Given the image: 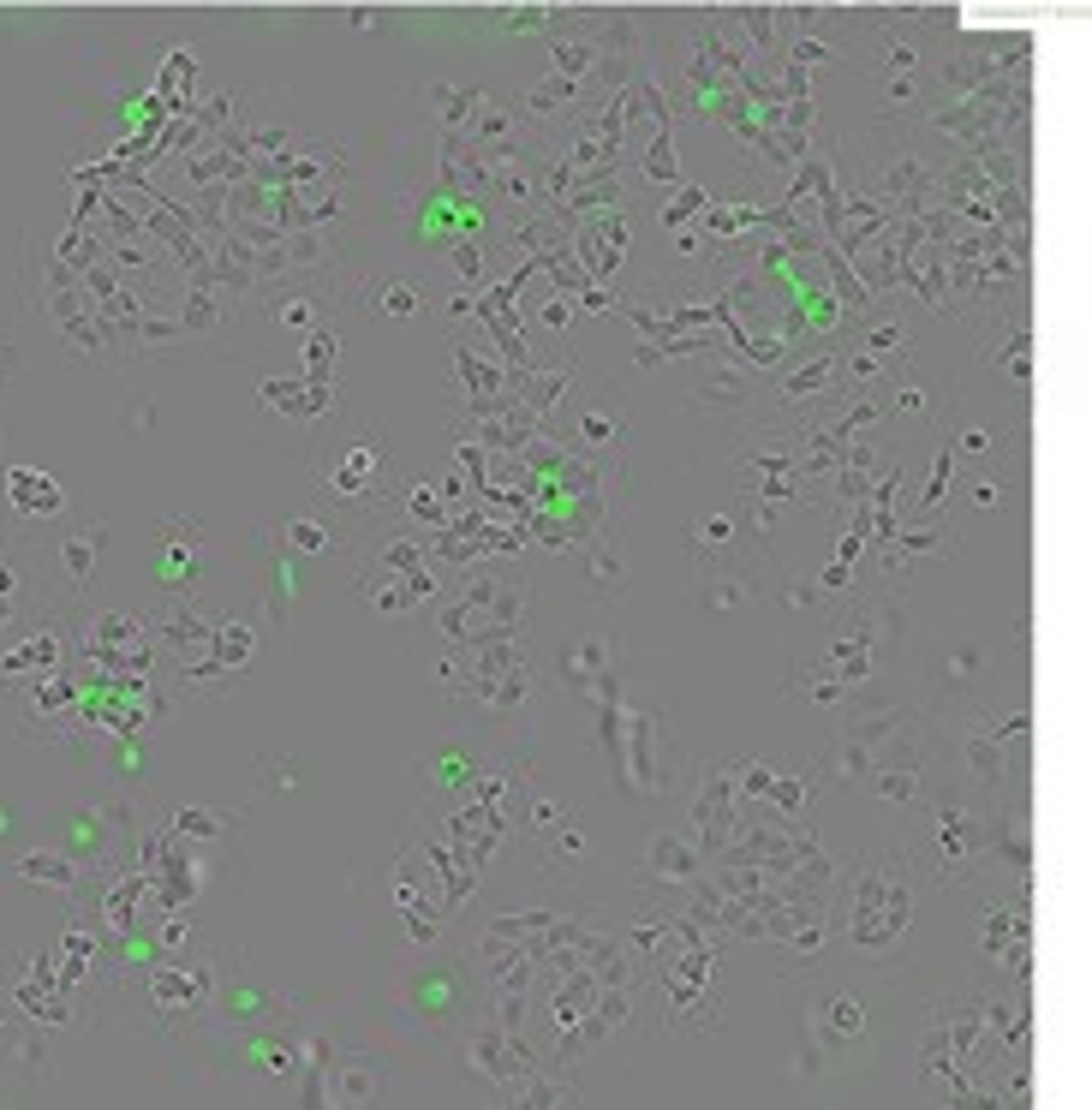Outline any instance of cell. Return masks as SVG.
Masks as SVG:
<instances>
[{"instance_id":"d4e9b609","label":"cell","mask_w":1092,"mask_h":1110,"mask_svg":"<svg viewBox=\"0 0 1092 1110\" xmlns=\"http://www.w3.org/2000/svg\"><path fill=\"white\" fill-rule=\"evenodd\" d=\"M287 543H293V550H329V532H323L316 519H293V526H287Z\"/></svg>"},{"instance_id":"277c9868","label":"cell","mask_w":1092,"mask_h":1110,"mask_svg":"<svg viewBox=\"0 0 1092 1110\" xmlns=\"http://www.w3.org/2000/svg\"><path fill=\"white\" fill-rule=\"evenodd\" d=\"M454 376L466 383V412H490L496 400L514 394V370L496 358H478L472 347H454Z\"/></svg>"},{"instance_id":"3957f363","label":"cell","mask_w":1092,"mask_h":1110,"mask_svg":"<svg viewBox=\"0 0 1092 1110\" xmlns=\"http://www.w3.org/2000/svg\"><path fill=\"white\" fill-rule=\"evenodd\" d=\"M693 824H699V836H704V854H728V842H735V770L717 764V770L704 777Z\"/></svg>"},{"instance_id":"1f68e13d","label":"cell","mask_w":1092,"mask_h":1110,"mask_svg":"<svg viewBox=\"0 0 1092 1110\" xmlns=\"http://www.w3.org/2000/svg\"><path fill=\"white\" fill-rule=\"evenodd\" d=\"M460 275H466V281L478 275V251H472V245H460Z\"/></svg>"},{"instance_id":"5b68a950","label":"cell","mask_w":1092,"mask_h":1110,"mask_svg":"<svg viewBox=\"0 0 1092 1110\" xmlns=\"http://www.w3.org/2000/svg\"><path fill=\"white\" fill-rule=\"evenodd\" d=\"M615 759L627 764L633 788H663V770H657V717L651 711H627V740Z\"/></svg>"},{"instance_id":"52a82bcc","label":"cell","mask_w":1092,"mask_h":1110,"mask_svg":"<svg viewBox=\"0 0 1092 1110\" xmlns=\"http://www.w3.org/2000/svg\"><path fill=\"white\" fill-rule=\"evenodd\" d=\"M341 501H371L383 484H376V448H347L341 454V466H334L329 478H323Z\"/></svg>"},{"instance_id":"7402d4cb","label":"cell","mask_w":1092,"mask_h":1110,"mask_svg":"<svg viewBox=\"0 0 1092 1110\" xmlns=\"http://www.w3.org/2000/svg\"><path fill=\"white\" fill-rule=\"evenodd\" d=\"M830 1027L860 1033V1009H853V998H824V1033H830Z\"/></svg>"},{"instance_id":"6da1fadb","label":"cell","mask_w":1092,"mask_h":1110,"mask_svg":"<svg viewBox=\"0 0 1092 1110\" xmlns=\"http://www.w3.org/2000/svg\"><path fill=\"white\" fill-rule=\"evenodd\" d=\"M902 920H907V889L884 884L878 871H866L860 889H853V944L860 949H884L889 938L902 931Z\"/></svg>"},{"instance_id":"9a60e30c","label":"cell","mask_w":1092,"mask_h":1110,"mask_svg":"<svg viewBox=\"0 0 1092 1110\" xmlns=\"http://www.w3.org/2000/svg\"><path fill=\"white\" fill-rule=\"evenodd\" d=\"M6 496H13L19 514H55L60 508V490L42 478V472H13V478H6Z\"/></svg>"},{"instance_id":"8fae6325","label":"cell","mask_w":1092,"mask_h":1110,"mask_svg":"<svg viewBox=\"0 0 1092 1110\" xmlns=\"http://www.w3.org/2000/svg\"><path fill=\"white\" fill-rule=\"evenodd\" d=\"M579 258H585V269H592L597 281L610 275L615 263H621V222H603V227H585V233H579Z\"/></svg>"},{"instance_id":"9c48e42d","label":"cell","mask_w":1092,"mask_h":1110,"mask_svg":"<svg viewBox=\"0 0 1092 1110\" xmlns=\"http://www.w3.org/2000/svg\"><path fill=\"white\" fill-rule=\"evenodd\" d=\"M651 871L657 878H668V884H693L699 878V848L686 842V836H657V848H651Z\"/></svg>"},{"instance_id":"603a6c76","label":"cell","mask_w":1092,"mask_h":1110,"mask_svg":"<svg viewBox=\"0 0 1092 1110\" xmlns=\"http://www.w3.org/2000/svg\"><path fill=\"white\" fill-rule=\"evenodd\" d=\"M281 323H287V329H316V323H323V305H316V299H287V305H281Z\"/></svg>"},{"instance_id":"4316f807","label":"cell","mask_w":1092,"mask_h":1110,"mask_svg":"<svg viewBox=\"0 0 1092 1110\" xmlns=\"http://www.w3.org/2000/svg\"><path fill=\"white\" fill-rule=\"evenodd\" d=\"M66 561H73V574H78V579L90 574V561H96V532H90V537H73V543H66Z\"/></svg>"},{"instance_id":"ac0fdd59","label":"cell","mask_w":1092,"mask_h":1110,"mask_svg":"<svg viewBox=\"0 0 1092 1110\" xmlns=\"http://www.w3.org/2000/svg\"><path fill=\"white\" fill-rule=\"evenodd\" d=\"M407 514L418 519V526H448V490L442 496H436V490H430V484H418V490H407Z\"/></svg>"},{"instance_id":"2e32d148","label":"cell","mask_w":1092,"mask_h":1110,"mask_svg":"<svg viewBox=\"0 0 1092 1110\" xmlns=\"http://www.w3.org/2000/svg\"><path fill=\"white\" fill-rule=\"evenodd\" d=\"M334 358H341V341L329 329H311V341H305V383H329Z\"/></svg>"},{"instance_id":"d6986e66","label":"cell","mask_w":1092,"mask_h":1110,"mask_svg":"<svg viewBox=\"0 0 1092 1110\" xmlns=\"http://www.w3.org/2000/svg\"><path fill=\"white\" fill-rule=\"evenodd\" d=\"M615 436H621V418H615V412H603V407H585V412H579V443L610 448Z\"/></svg>"},{"instance_id":"f546056e","label":"cell","mask_w":1092,"mask_h":1110,"mask_svg":"<svg viewBox=\"0 0 1092 1110\" xmlns=\"http://www.w3.org/2000/svg\"><path fill=\"white\" fill-rule=\"evenodd\" d=\"M556 824H561V806L556 800H537L532 806V830H556Z\"/></svg>"},{"instance_id":"4dcf8cb0","label":"cell","mask_w":1092,"mask_h":1110,"mask_svg":"<svg viewBox=\"0 0 1092 1110\" xmlns=\"http://www.w3.org/2000/svg\"><path fill=\"white\" fill-rule=\"evenodd\" d=\"M728 537H735V519H704V543H728Z\"/></svg>"},{"instance_id":"7c38bea8","label":"cell","mask_w":1092,"mask_h":1110,"mask_svg":"<svg viewBox=\"0 0 1092 1110\" xmlns=\"http://www.w3.org/2000/svg\"><path fill=\"white\" fill-rule=\"evenodd\" d=\"M376 568L389 579H407V574H425L430 568V537H389L376 550Z\"/></svg>"},{"instance_id":"83f0119b","label":"cell","mask_w":1092,"mask_h":1110,"mask_svg":"<svg viewBox=\"0 0 1092 1110\" xmlns=\"http://www.w3.org/2000/svg\"><path fill=\"white\" fill-rule=\"evenodd\" d=\"M180 830H186V836H215V830H222V818H209V813H180Z\"/></svg>"},{"instance_id":"5bb4252c","label":"cell","mask_w":1092,"mask_h":1110,"mask_svg":"<svg viewBox=\"0 0 1092 1110\" xmlns=\"http://www.w3.org/2000/svg\"><path fill=\"white\" fill-rule=\"evenodd\" d=\"M561 389H568V370H514V394L537 412V418L561 400Z\"/></svg>"},{"instance_id":"cb8c5ba5","label":"cell","mask_w":1092,"mask_h":1110,"mask_svg":"<svg viewBox=\"0 0 1092 1110\" xmlns=\"http://www.w3.org/2000/svg\"><path fill=\"white\" fill-rule=\"evenodd\" d=\"M603 663H610V645H603V639H585V645L574 651V657H568V669H574V675H603Z\"/></svg>"},{"instance_id":"f1b7e54d","label":"cell","mask_w":1092,"mask_h":1110,"mask_svg":"<svg viewBox=\"0 0 1092 1110\" xmlns=\"http://www.w3.org/2000/svg\"><path fill=\"white\" fill-rule=\"evenodd\" d=\"M543 323H550V329H568V323H574V305H568V299H550V305H543Z\"/></svg>"},{"instance_id":"ffe728a7","label":"cell","mask_w":1092,"mask_h":1110,"mask_svg":"<svg viewBox=\"0 0 1092 1110\" xmlns=\"http://www.w3.org/2000/svg\"><path fill=\"white\" fill-rule=\"evenodd\" d=\"M371 603H376L383 615H407L412 603H418V592H412V574H407V579H389V585H376Z\"/></svg>"},{"instance_id":"7a4b0ae2","label":"cell","mask_w":1092,"mask_h":1110,"mask_svg":"<svg viewBox=\"0 0 1092 1110\" xmlns=\"http://www.w3.org/2000/svg\"><path fill=\"white\" fill-rule=\"evenodd\" d=\"M418 848H425V860L436 866V878H442V889H436V896H442V913H454V907L472 896V884H478L483 860H478V854H466L460 842H448L442 830H430Z\"/></svg>"},{"instance_id":"484cf974","label":"cell","mask_w":1092,"mask_h":1110,"mask_svg":"<svg viewBox=\"0 0 1092 1110\" xmlns=\"http://www.w3.org/2000/svg\"><path fill=\"white\" fill-rule=\"evenodd\" d=\"M383 311H389V316H407V311H418V287H412V281H394L389 293H383Z\"/></svg>"},{"instance_id":"44dd1931","label":"cell","mask_w":1092,"mask_h":1110,"mask_svg":"<svg viewBox=\"0 0 1092 1110\" xmlns=\"http://www.w3.org/2000/svg\"><path fill=\"white\" fill-rule=\"evenodd\" d=\"M24 878H42V884H60V889H73V866H60L55 854H30V860H24Z\"/></svg>"},{"instance_id":"4fadbf2b","label":"cell","mask_w":1092,"mask_h":1110,"mask_svg":"<svg viewBox=\"0 0 1092 1110\" xmlns=\"http://www.w3.org/2000/svg\"><path fill=\"white\" fill-rule=\"evenodd\" d=\"M263 400L281 407L287 418H316L329 407V383H305V389H287V383H263Z\"/></svg>"},{"instance_id":"e0dca14e","label":"cell","mask_w":1092,"mask_h":1110,"mask_svg":"<svg viewBox=\"0 0 1092 1110\" xmlns=\"http://www.w3.org/2000/svg\"><path fill=\"white\" fill-rule=\"evenodd\" d=\"M209 991V980H198V973H156V1003H162V1009H186L191 998H204Z\"/></svg>"},{"instance_id":"8992f818","label":"cell","mask_w":1092,"mask_h":1110,"mask_svg":"<svg viewBox=\"0 0 1092 1110\" xmlns=\"http://www.w3.org/2000/svg\"><path fill=\"white\" fill-rule=\"evenodd\" d=\"M394 907H400V920H407L412 944H430V938H436V913H442V902H436V896L407 871V854H400V871H394Z\"/></svg>"},{"instance_id":"30bf717a","label":"cell","mask_w":1092,"mask_h":1110,"mask_svg":"<svg viewBox=\"0 0 1092 1110\" xmlns=\"http://www.w3.org/2000/svg\"><path fill=\"white\" fill-rule=\"evenodd\" d=\"M830 376H836V352H818L812 365H800V370H788L777 383V394L788 400V407H800V400H818V394L830 389Z\"/></svg>"},{"instance_id":"ba28073f","label":"cell","mask_w":1092,"mask_h":1110,"mask_svg":"<svg viewBox=\"0 0 1092 1110\" xmlns=\"http://www.w3.org/2000/svg\"><path fill=\"white\" fill-rule=\"evenodd\" d=\"M383 1098V1069L376 1063H341L323 1087V1105H376Z\"/></svg>"}]
</instances>
